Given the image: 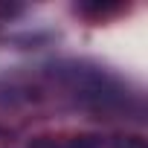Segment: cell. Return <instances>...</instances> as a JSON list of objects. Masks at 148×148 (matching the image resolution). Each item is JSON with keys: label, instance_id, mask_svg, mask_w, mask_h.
<instances>
[{"label": "cell", "instance_id": "obj_1", "mask_svg": "<svg viewBox=\"0 0 148 148\" xmlns=\"http://www.w3.org/2000/svg\"><path fill=\"white\" fill-rule=\"evenodd\" d=\"M49 76L76 102H82L84 108H93V110H116V108H125V102H128V90L116 76H110L102 67L84 64V61L55 64L49 70Z\"/></svg>", "mask_w": 148, "mask_h": 148}, {"label": "cell", "instance_id": "obj_3", "mask_svg": "<svg viewBox=\"0 0 148 148\" xmlns=\"http://www.w3.org/2000/svg\"><path fill=\"white\" fill-rule=\"evenodd\" d=\"M113 148H148V142L139 134H125V136H113Z\"/></svg>", "mask_w": 148, "mask_h": 148}, {"label": "cell", "instance_id": "obj_2", "mask_svg": "<svg viewBox=\"0 0 148 148\" xmlns=\"http://www.w3.org/2000/svg\"><path fill=\"white\" fill-rule=\"evenodd\" d=\"M99 134H61V136H35L29 148H102Z\"/></svg>", "mask_w": 148, "mask_h": 148}]
</instances>
